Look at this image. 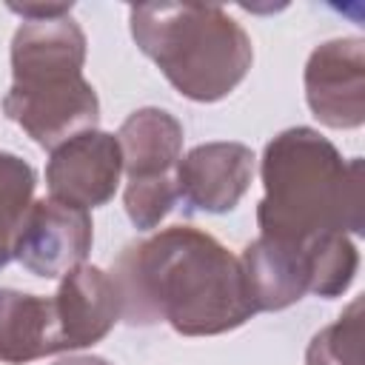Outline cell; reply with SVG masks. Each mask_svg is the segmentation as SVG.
Masks as SVG:
<instances>
[{"label":"cell","instance_id":"cell-1","mask_svg":"<svg viewBox=\"0 0 365 365\" xmlns=\"http://www.w3.org/2000/svg\"><path fill=\"white\" fill-rule=\"evenodd\" d=\"M111 279L128 325L168 322L182 336H217L257 314L240 257L194 225H171L125 245Z\"/></svg>","mask_w":365,"mask_h":365},{"label":"cell","instance_id":"cell-2","mask_svg":"<svg viewBox=\"0 0 365 365\" xmlns=\"http://www.w3.org/2000/svg\"><path fill=\"white\" fill-rule=\"evenodd\" d=\"M259 177L265 188L257 205L259 237L308 248L328 234H362V157L345 160L317 128L279 131L262 151Z\"/></svg>","mask_w":365,"mask_h":365},{"label":"cell","instance_id":"cell-3","mask_svg":"<svg viewBox=\"0 0 365 365\" xmlns=\"http://www.w3.org/2000/svg\"><path fill=\"white\" fill-rule=\"evenodd\" d=\"M83 66L86 34L71 14L23 20L11 37V88L3 114L48 151L97 128L100 100Z\"/></svg>","mask_w":365,"mask_h":365},{"label":"cell","instance_id":"cell-4","mask_svg":"<svg viewBox=\"0 0 365 365\" xmlns=\"http://www.w3.org/2000/svg\"><path fill=\"white\" fill-rule=\"evenodd\" d=\"M137 48L194 103L228 97L254 63L248 31L222 9L202 3H140L128 9Z\"/></svg>","mask_w":365,"mask_h":365},{"label":"cell","instance_id":"cell-5","mask_svg":"<svg viewBox=\"0 0 365 365\" xmlns=\"http://www.w3.org/2000/svg\"><path fill=\"white\" fill-rule=\"evenodd\" d=\"M94 242L91 214L86 208L40 197L29 205L14 240V259L34 277L57 279L83 265Z\"/></svg>","mask_w":365,"mask_h":365},{"label":"cell","instance_id":"cell-6","mask_svg":"<svg viewBox=\"0 0 365 365\" xmlns=\"http://www.w3.org/2000/svg\"><path fill=\"white\" fill-rule=\"evenodd\" d=\"M305 103L328 128L365 123V40L336 37L319 43L305 63Z\"/></svg>","mask_w":365,"mask_h":365},{"label":"cell","instance_id":"cell-7","mask_svg":"<svg viewBox=\"0 0 365 365\" xmlns=\"http://www.w3.org/2000/svg\"><path fill=\"white\" fill-rule=\"evenodd\" d=\"M123 174V154L117 134L91 128L68 137L46 163L48 197L77 205V208H100L106 205Z\"/></svg>","mask_w":365,"mask_h":365},{"label":"cell","instance_id":"cell-8","mask_svg":"<svg viewBox=\"0 0 365 365\" xmlns=\"http://www.w3.org/2000/svg\"><path fill=\"white\" fill-rule=\"evenodd\" d=\"M257 157L242 143H202L177 163L180 200L205 214H225L240 205L251 180Z\"/></svg>","mask_w":365,"mask_h":365},{"label":"cell","instance_id":"cell-9","mask_svg":"<svg viewBox=\"0 0 365 365\" xmlns=\"http://www.w3.org/2000/svg\"><path fill=\"white\" fill-rule=\"evenodd\" d=\"M63 351L97 345L120 322V291L97 265H77L68 271L54 294Z\"/></svg>","mask_w":365,"mask_h":365},{"label":"cell","instance_id":"cell-10","mask_svg":"<svg viewBox=\"0 0 365 365\" xmlns=\"http://www.w3.org/2000/svg\"><path fill=\"white\" fill-rule=\"evenodd\" d=\"M182 125L165 108H137L117 131L123 171L128 182H163L177 180V163L182 160Z\"/></svg>","mask_w":365,"mask_h":365},{"label":"cell","instance_id":"cell-11","mask_svg":"<svg viewBox=\"0 0 365 365\" xmlns=\"http://www.w3.org/2000/svg\"><path fill=\"white\" fill-rule=\"evenodd\" d=\"M240 268L254 311H282L308 294V251L268 237L251 240L240 254Z\"/></svg>","mask_w":365,"mask_h":365},{"label":"cell","instance_id":"cell-12","mask_svg":"<svg viewBox=\"0 0 365 365\" xmlns=\"http://www.w3.org/2000/svg\"><path fill=\"white\" fill-rule=\"evenodd\" d=\"M63 354L54 297L0 288V362L26 365Z\"/></svg>","mask_w":365,"mask_h":365},{"label":"cell","instance_id":"cell-13","mask_svg":"<svg viewBox=\"0 0 365 365\" xmlns=\"http://www.w3.org/2000/svg\"><path fill=\"white\" fill-rule=\"evenodd\" d=\"M34 168L23 157L0 151V271L14 259V240L34 202Z\"/></svg>","mask_w":365,"mask_h":365},{"label":"cell","instance_id":"cell-14","mask_svg":"<svg viewBox=\"0 0 365 365\" xmlns=\"http://www.w3.org/2000/svg\"><path fill=\"white\" fill-rule=\"evenodd\" d=\"M308 271H311V285L308 291L334 299L342 297L359 268V251L348 234H328L314 240L308 248Z\"/></svg>","mask_w":365,"mask_h":365},{"label":"cell","instance_id":"cell-15","mask_svg":"<svg viewBox=\"0 0 365 365\" xmlns=\"http://www.w3.org/2000/svg\"><path fill=\"white\" fill-rule=\"evenodd\" d=\"M305 365H365L362 356V297H356L336 322L317 331L305 348Z\"/></svg>","mask_w":365,"mask_h":365},{"label":"cell","instance_id":"cell-16","mask_svg":"<svg viewBox=\"0 0 365 365\" xmlns=\"http://www.w3.org/2000/svg\"><path fill=\"white\" fill-rule=\"evenodd\" d=\"M74 3H9V11L20 14L23 20H54V17H68Z\"/></svg>","mask_w":365,"mask_h":365},{"label":"cell","instance_id":"cell-17","mask_svg":"<svg viewBox=\"0 0 365 365\" xmlns=\"http://www.w3.org/2000/svg\"><path fill=\"white\" fill-rule=\"evenodd\" d=\"M54 365H111V362L103 356H94V354H77V356H63Z\"/></svg>","mask_w":365,"mask_h":365}]
</instances>
